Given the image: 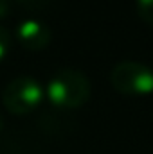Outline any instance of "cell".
Returning a JSON list of instances; mask_svg holds the SVG:
<instances>
[{
	"mask_svg": "<svg viewBox=\"0 0 153 154\" xmlns=\"http://www.w3.org/2000/svg\"><path fill=\"white\" fill-rule=\"evenodd\" d=\"M45 93L58 108H81L90 97V81L79 70L63 68L50 77Z\"/></svg>",
	"mask_w": 153,
	"mask_h": 154,
	"instance_id": "obj_1",
	"label": "cell"
},
{
	"mask_svg": "<svg viewBox=\"0 0 153 154\" xmlns=\"http://www.w3.org/2000/svg\"><path fill=\"white\" fill-rule=\"evenodd\" d=\"M112 86L124 95H150L153 93V68L141 61H119L110 72Z\"/></svg>",
	"mask_w": 153,
	"mask_h": 154,
	"instance_id": "obj_2",
	"label": "cell"
},
{
	"mask_svg": "<svg viewBox=\"0 0 153 154\" xmlns=\"http://www.w3.org/2000/svg\"><path fill=\"white\" fill-rule=\"evenodd\" d=\"M43 99V88L34 77L20 75L13 79L4 93L2 102L13 115H25L33 111Z\"/></svg>",
	"mask_w": 153,
	"mask_h": 154,
	"instance_id": "obj_3",
	"label": "cell"
},
{
	"mask_svg": "<svg viewBox=\"0 0 153 154\" xmlns=\"http://www.w3.org/2000/svg\"><path fill=\"white\" fill-rule=\"evenodd\" d=\"M16 36L27 50H41L50 43L52 32L45 23L33 20V18H27L22 23H18Z\"/></svg>",
	"mask_w": 153,
	"mask_h": 154,
	"instance_id": "obj_4",
	"label": "cell"
},
{
	"mask_svg": "<svg viewBox=\"0 0 153 154\" xmlns=\"http://www.w3.org/2000/svg\"><path fill=\"white\" fill-rule=\"evenodd\" d=\"M137 11L146 23L153 25V0H137Z\"/></svg>",
	"mask_w": 153,
	"mask_h": 154,
	"instance_id": "obj_5",
	"label": "cell"
},
{
	"mask_svg": "<svg viewBox=\"0 0 153 154\" xmlns=\"http://www.w3.org/2000/svg\"><path fill=\"white\" fill-rule=\"evenodd\" d=\"M9 47H11V34H9L7 29H4V27L0 25V61L7 56Z\"/></svg>",
	"mask_w": 153,
	"mask_h": 154,
	"instance_id": "obj_6",
	"label": "cell"
},
{
	"mask_svg": "<svg viewBox=\"0 0 153 154\" xmlns=\"http://www.w3.org/2000/svg\"><path fill=\"white\" fill-rule=\"evenodd\" d=\"M18 4H22V5H25V7H31V9H41V7H45L50 0H16Z\"/></svg>",
	"mask_w": 153,
	"mask_h": 154,
	"instance_id": "obj_7",
	"label": "cell"
},
{
	"mask_svg": "<svg viewBox=\"0 0 153 154\" xmlns=\"http://www.w3.org/2000/svg\"><path fill=\"white\" fill-rule=\"evenodd\" d=\"M11 11V0H0V20L5 18Z\"/></svg>",
	"mask_w": 153,
	"mask_h": 154,
	"instance_id": "obj_8",
	"label": "cell"
},
{
	"mask_svg": "<svg viewBox=\"0 0 153 154\" xmlns=\"http://www.w3.org/2000/svg\"><path fill=\"white\" fill-rule=\"evenodd\" d=\"M2 129H4V116L0 115V131H2Z\"/></svg>",
	"mask_w": 153,
	"mask_h": 154,
	"instance_id": "obj_9",
	"label": "cell"
}]
</instances>
